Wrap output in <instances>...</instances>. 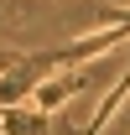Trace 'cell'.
<instances>
[{"label":"cell","mask_w":130,"mask_h":135,"mask_svg":"<svg viewBox=\"0 0 130 135\" xmlns=\"http://www.w3.org/2000/svg\"><path fill=\"white\" fill-rule=\"evenodd\" d=\"M83 88H89V73H83V68H63V73H52L47 83L31 94V104L47 109V114H63V104L73 99V94H83Z\"/></svg>","instance_id":"6da1fadb"},{"label":"cell","mask_w":130,"mask_h":135,"mask_svg":"<svg viewBox=\"0 0 130 135\" xmlns=\"http://www.w3.org/2000/svg\"><path fill=\"white\" fill-rule=\"evenodd\" d=\"M0 135H57L47 109L36 104H16V109H0Z\"/></svg>","instance_id":"7a4b0ae2"},{"label":"cell","mask_w":130,"mask_h":135,"mask_svg":"<svg viewBox=\"0 0 130 135\" xmlns=\"http://www.w3.org/2000/svg\"><path fill=\"white\" fill-rule=\"evenodd\" d=\"M130 99V62H125V73H120V83H109V94H104V99H99V109H94V119H89V125H78V130L73 135H99L104 130V125H109L114 119V109H120V104Z\"/></svg>","instance_id":"3957f363"},{"label":"cell","mask_w":130,"mask_h":135,"mask_svg":"<svg viewBox=\"0 0 130 135\" xmlns=\"http://www.w3.org/2000/svg\"><path fill=\"white\" fill-rule=\"evenodd\" d=\"M104 5H120V0H104Z\"/></svg>","instance_id":"277c9868"}]
</instances>
